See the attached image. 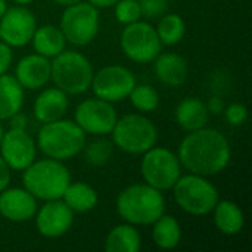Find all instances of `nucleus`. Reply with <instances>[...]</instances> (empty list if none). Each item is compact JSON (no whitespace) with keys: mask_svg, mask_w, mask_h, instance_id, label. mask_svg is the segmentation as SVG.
I'll list each match as a JSON object with an SVG mask.
<instances>
[{"mask_svg":"<svg viewBox=\"0 0 252 252\" xmlns=\"http://www.w3.org/2000/svg\"><path fill=\"white\" fill-rule=\"evenodd\" d=\"M188 133L177 151L182 168L210 177L221 173L229 165L232 148L221 131L205 126Z\"/></svg>","mask_w":252,"mask_h":252,"instance_id":"1","label":"nucleus"},{"mask_svg":"<svg viewBox=\"0 0 252 252\" xmlns=\"http://www.w3.org/2000/svg\"><path fill=\"white\" fill-rule=\"evenodd\" d=\"M115 205L118 216L133 226L152 224L165 213L162 192L146 183H134L123 189Z\"/></svg>","mask_w":252,"mask_h":252,"instance_id":"2","label":"nucleus"},{"mask_svg":"<svg viewBox=\"0 0 252 252\" xmlns=\"http://www.w3.org/2000/svg\"><path fill=\"white\" fill-rule=\"evenodd\" d=\"M71 182V174L62 161L53 158L35 159L22 171L24 188L40 201L61 199L66 186Z\"/></svg>","mask_w":252,"mask_h":252,"instance_id":"3","label":"nucleus"},{"mask_svg":"<svg viewBox=\"0 0 252 252\" xmlns=\"http://www.w3.org/2000/svg\"><path fill=\"white\" fill-rule=\"evenodd\" d=\"M37 149L47 158L68 161L86 146V133L71 120H56L41 126L37 134Z\"/></svg>","mask_w":252,"mask_h":252,"instance_id":"4","label":"nucleus"},{"mask_svg":"<svg viewBox=\"0 0 252 252\" xmlns=\"http://www.w3.org/2000/svg\"><path fill=\"white\" fill-rule=\"evenodd\" d=\"M171 190L179 208L196 217L210 214L220 201L219 189L205 176L193 173L180 176Z\"/></svg>","mask_w":252,"mask_h":252,"instance_id":"5","label":"nucleus"},{"mask_svg":"<svg viewBox=\"0 0 252 252\" xmlns=\"http://www.w3.org/2000/svg\"><path fill=\"white\" fill-rule=\"evenodd\" d=\"M50 80L55 87L66 94H81L87 92L93 80V66L87 56L75 50H63L50 62Z\"/></svg>","mask_w":252,"mask_h":252,"instance_id":"6","label":"nucleus"},{"mask_svg":"<svg viewBox=\"0 0 252 252\" xmlns=\"http://www.w3.org/2000/svg\"><path fill=\"white\" fill-rule=\"evenodd\" d=\"M112 143L130 155H142L157 145L158 128L142 114H127L118 118L112 131Z\"/></svg>","mask_w":252,"mask_h":252,"instance_id":"7","label":"nucleus"},{"mask_svg":"<svg viewBox=\"0 0 252 252\" xmlns=\"http://www.w3.org/2000/svg\"><path fill=\"white\" fill-rule=\"evenodd\" d=\"M99 25V9L92 6L89 1L81 0L65 6L59 22V28L65 40L78 47L87 46L96 38Z\"/></svg>","mask_w":252,"mask_h":252,"instance_id":"8","label":"nucleus"},{"mask_svg":"<svg viewBox=\"0 0 252 252\" xmlns=\"http://www.w3.org/2000/svg\"><path fill=\"white\" fill-rule=\"evenodd\" d=\"M142 155L140 173L143 182L161 192L170 190L182 176V164L177 154L167 148L154 146Z\"/></svg>","mask_w":252,"mask_h":252,"instance_id":"9","label":"nucleus"},{"mask_svg":"<svg viewBox=\"0 0 252 252\" xmlns=\"http://www.w3.org/2000/svg\"><path fill=\"white\" fill-rule=\"evenodd\" d=\"M120 44L124 55L137 63L152 62L162 49L155 27L140 19L126 25L121 32Z\"/></svg>","mask_w":252,"mask_h":252,"instance_id":"10","label":"nucleus"},{"mask_svg":"<svg viewBox=\"0 0 252 252\" xmlns=\"http://www.w3.org/2000/svg\"><path fill=\"white\" fill-rule=\"evenodd\" d=\"M134 74L123 65H108L93 74L92 90L96 97L115 103L128 97L136 86Z\"/></svg>","mask_w":252,"mask_h":252,"instance_id":"11","label":"nucleus"},{"mask_svg":"<svg viewBox=\"0 0 252 252\" xmlns=\"http://www.w3.org/2000/svg\"><path fill=\"white\" fill-rule=\"evenodd\" d=\"M77 126L86 134H109L118 120L117 111L111 102L99 97H90L78 103L74 114Z\"/></svg>","mask_w":252,"mask_h":252,"instance_id":"12","label":"nucleus"},{"mask_svg":"<svg viewBox=\"0 0 252 252\" xmlns=\"http://www.w3.org/2000/svg\"><path fill=\"white\" fill-rule=\"evenodd\" d=\"M37 19L34 13L21 4L7 7L0 18V37L10 47H24L31 43Z\"/></svg>","mask_w":252,"mask_h":252,"instance_id":"13","label":"nucleus"},{"mask_svg":"<svg viewBox=\"0 0 252 252\" xmlns=\"http://www.w3.org/2000/svg\"><path fill=\"white\" fill-rule=\"evenodd\" d=\"M0 157L10 170L24 171L37 158V143L27 128H9L3 133L0 142Z\"/></svg>","mask_w":252,"mask_h":252,"instance_id":"14","label":"nucleus"},{"mask_svg":"<svg viewBox=\"0 0 252 252\" xmlns=\"http://www.w3.org/2000/svg\"><path fill=\"white\" fill-rule=\"evenodd\" d=\"M34 217L38 233L50 239L68 233L74 223V211L62 199L46 201Z\"/></svg>","mask_w":252,"mask_h":252,"instance_id":"15","label":"nucleus"},{"mask_svg":"<svg viewBox=\"0 0 252 252\" xmlns=\"http://www.w3.org/2000/svg\"><path fill=\"white\" fill-rule=\"evenodd\" d=\"M37 210V199L25 188H6L0 192V216L9 221H28Z\"/></svg>","mask_w":252,"mask_h":252,"instance_id":"16","label":"nucleus"},{"mask_svg":"<svg viewBox=\"0 0 252 252\" xmlns=\"http://www.w3.org/2000/svg\"><path fill=\"white\" fill-rule=\"evenodd\" d=\"M50 59L32 53L27 55L16 63L15 78L24 90H40L50 81Z\"/></svg>","mask_w":252,"mask_h":252,"instance_id":"17","label":"nucleus"},{"mask_svg":"<svg viewBox=\"0 0 252 252\" xmlns=\"http://www.w3.org/2000/svg\"><path fill=\"white\" fill-rule=\"evenodd\" d=\"M68 94L58 87H47L40 92L32 105L34 117L38 123L46 124L63 118L68 111Z\"/></svg>","mask_w":252,"mask_h":252,"instance_id":"18","label":"nucleus"},{"mask_svg":"<svg viewBox=\"0 0 252 252\" xmlns=\"http://www.w3.org/2000/svg\"><path fill=\"white\" fill-rule=\"evenodd\" d=\"M152 62L154 72L162 84L168 87H179L186 81L189 66L183 56L173 52L159 53Z\"/></svg>","mask_w":252,"mask_h":252,"instance_id":"19","label":"nucleus"},{"mask_svg":"<svg viewBox=\"0 0 252 252\" xmlns=\"http://www.w3.org/2000/svg\"><path fill=\"white\" fill-rule=\"evenodd\" d=\"M210 112L207 103L199 97H185L176 108V121L186 131L205 127Z\"/></svg>","mask_w":252,"mask_h":252,"instance_id":"20","label":"nucleus"},{"mask_svg":"<svg viewBox=\"0 0 252 252\" xmlns=\"http://www.w3.org/2000/svg\"><path fill=\"white\" fill-rule=\"evenodd\" d=\"M214 216V224L223 235L235 236L242 232L245 226V216L241 207L232 201H219L211 211Z\"/></svg>","mask_w":252,"mask_h":252,"instance_id":"21","label":"nucleus"},{"mask_svg":"<svg viewBox=\"0 0 252 252\" xmlns=\"http://www.w3.org/2000/svg\"><path fill=\"white\" fill-rule=\"evenodd\" d=\"M31 43H32L35 53L47 59H53L55 56L62 53L66 46V40L61 28L56 25H49V24L35 28Z\"/></svg>","mask_w":252,"mask_h":252,"instance_id":"22","label":"nucleus"},{"mask_svg":"<svg viewBox=\"0 0 252 252\" xmlns=\"http://www.w3.org/2000/svg\"><path fill=\"white\" fill-rule=\"evenodd\" d=\"M25 99L24 87L18 83L15 75L6 72L0 75V121L9 120L13 114L22 109Z\"/></svg>","mask_w":252,"mask_h":252,"instance_id":"23","label":"nucleus"},{"mask_svg":"<svg viewBox=\"0 0 252 252\" xmlns=\"http://www.w3.org/2000/svg\"><path fill=\"white\" fill-rule=\"evenodd\" d=\"M103 248L106 252H139L142 248V238L136 226L123 223L109 230Z\"/></svg>","mask_w":252,"mask_h":252,"instance_id":"24","label":"nucleus"},{"mask_svg":"<svg viewBox=\"0 0 252 252\" xmlns=\"http://www.w3.org/2000/svg\"><path fill=\"white\" fill-rule=\"evenodd\" d=\"M61 199L74 213H89L97 205L99 195L94 188L84 182H69Z\"/></svg>","mask_w":252,"mask_h":252,"instance_id":"25","label":"nucleus"},{"mask_svg":"<svg viewBox=\"0 0 252 252\" xmlns=\"http://www.w3.org/2000/svg\"><path fill=\"white\" fill-rule=\"evenodd\" d=\"M152 241L161 250H174L182 241V227L177 219L162 214L152 223Z\"/></svg>","mask_w":252,"mask_h":252,"instance_id":"26","label":"nucleus"},{"mask_svg":"<svg viewBox=\"0 0 252 252\" xmlns=\"http://www.w3.org/2000/svg\"><path fill=\"white\" fill-rule=\"evenodd\" d=\"M161 44L176 46L179 44L186 32V24L183 18L177 13H164L159 18L158 27L155 28Z\"/></svg>","mask_w":252,"mask_h":252,"instance_id":"27","label":"nucleus"},{"mask_svg":"<svg viewBox=\"0 0 252 252\" xmlns=\"http://www.w3.org/2000/svg\"><path fill=\"white\" fill-rule=\"evenodd\" d=\"M131 105L142 114L154 112L159 105V94L155 87L148 84H136L128 94Z\"/></svg>","mask_w":252,"mask_h":252,"instance_id":"28","label":"nucleus"},{"mask_svg":"<svg viewBox=\"0 0 252 252\" xmlns=\"http://www.w3.org/2000/svg\"><path fill=\"white\" fill-rule=\"evenodd\" d=\"M84 158L93 167H102L109 162L114 154V143L106 139H99L84 146Z\"/></svg>","mask_w":252,"mask_h":252,"instance_id":"29","label":"nucleus"},{"mask_svg":"<svg viewBox=\"0 0 252 252\" xmlns=\"http://www.w3.org/2000/svg\"><path fill=\"white\" fill-rule=\"evenodd\" d=\"M115 18L120 24L128 25L142 18L139 0H118L114 4Z\"/></svg>","mask_w":252,"mask_h":252,"instance_id":"30","label":"nucleus"},{"mask_svg":"<svg viewBox=\"0 0 252 252\" xmlns=\"http://www.w3.org/2000/svg\"><path fill=\"white\" fill-rule=\"evenodd\" d=\"M142 16L148 19H155L161 18L168 7V0H139Z\"/></svg>","mask_w":252,"mask_h":252,"instance_id":"31","label":"nucleus"},{"mask_svg":"<svg viewBox=\"0 0 252 252\" xmlns=\"http://www.w3.org/2000/svg\"><path fill=\"white\" fill-rule=\"evenodd\" d=\"M223 115L226 118V121L230 124V126H242L247 118H248V109L244 103H230L229 106L224 108L223 111Z\"/></svg>","mask_w":252,"mask_h":252,"instance_id":"32","label":"nucleus"},{"mask_svg":"<svg viewBox=\"0 0 252 252\" xmlns=\"http://www.w3.org/2000/svg\"><path fill=\"white\" fill-rule=\"evenodd\" d=\"M12 63V49L4 41L0 40V75L7 72Z\"/></svg>","mask_w":252,"mask_h":252,"instance_id":"33","label":"nucleus"},{"mask_svg":"<svg viewBox=\"0 0 252 252\" xmlns=\"http://www.w3.org/2000/svg\"><path fill=\"white\" fill-rule=\"evenodd\" d=\"M226 105H224V100L220 97V96H213L208 102H207V109L210 114L213 115H221L223 111H224Z\"/></svg>","mask_w":252,"mask_h":252,"instance_id":"34","label":"nucleus"},{"mask_svg":"<svg viewBox=\"0 0 252 252\" xmlns=\"http://www.w3.org/2000/svg\"><path fill=\"white\" fill-rule=\"evenodd\" d=\"M10 167L6 164V161L0 157V192L9 188L10 183Z\"/></svg>","mask_w":252,"mask_h":252,"instance_id":"35","label":"nucleus"},{"mask_svg":"<svg viewBox=\"0 0 252 252\" xmlns=\"http://www.w3.org/2000/svg\"><path fill=\"white\" fill-rule=\"evenodd\" d=\"M9 126L10 128H19V130H25L27 126H28V118L25 117V114H22L21 111L13 114L10 118H9Z\"/></svg>","mask_w":252,"mask_h":252,"instance_id":"36","label":"nucleus"},{"mask_svg":"<svg viewBox=\"0 0 252 252\" xmlns=\"http://www.w3.org/2000/svg\"><path fill=\"white\" fill-rule=\"evenodd\" d=\"M87 1L96 9H106V7H114V4L118 0H87Z\"/></svg>","mask_w":252,"mask_h":252,"instance_id":"37","label":"nucleus"},{"mask_svg":"<svg viewBox=\"0 0 252 252\" xmlns=\"http://www.w3.org/2000/svg\"><path fill=\"white\" fill-rule=\"evenodd\" d=\"M53 3H56V4H61V6H69V4H74V3H77V1H80V0H52Z\"/></svg>","mask_w":252,"mask_h":252,"instance_id":"38","label":"nucleus"},{"mask_svg":"<svg viewBox=\"0 0 252 252\" xmlns=\"http://www.w3.org/2000/svg\"><path fill=\"white\" fill-rule=\"evenodd\" d=\"M6 9H7V3H6V0H0V18L3 16V13L6 12Z\"/></svg>","mask_w":252,"mask_h":252,"instance_id":"39","label":"nucleus"},{"mask_svg":"<svg viewBox=\"0 0 252 252\" xmlns=\"http://www.w3.org/2000/svg\"><path fill=\"white\" fill-rule=\"evenodd\" d=\"M12 1H15L16 4H21V6H25V4H30L32 0H12Z\"/></svg>","mask_w":252,"mask_h":252,"instance_id":"40","label":"nucleus"},{"mask_svg":"<svg viewBox=\"0 0 252 252\" xmlns=\"http://www.w3.org/2000/svg\"><path fill=\"white\" fill-rule=\"evenodd\" d=\"M3 133H4V130H3V126H1V121H0V142H1V137H3Z\"/></svg>","mask_w":252,"mask_h":252,"instance_id":"41","label":"nucleus"},{"mask_svg":"<svg viewBox=\"0 0 252 252\" xmlns=\"http://www.w3.org/2000/svg\"><path fill=\"white\" fill-rule=\"evenodd\" d=\"M0 40H1V37H0Z\"/></svg>","mask_w":252,"mask_h":252,"instance_id":"42","label":"nucleus"}]
</instances>
